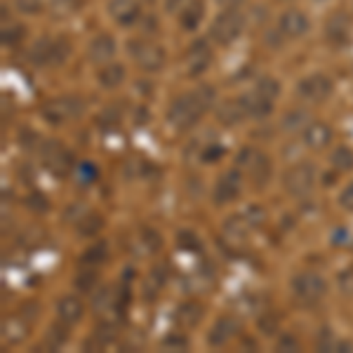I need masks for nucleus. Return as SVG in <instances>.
Masks as SVG:
<instances>
[{
  "label": "nucleus",
  "instance_id": "f257e3e1",
  "mask_svg": "<svg viewBox=\"0 0 353 353\" xmlns=\"http://www.w3.org/2000/svg\"><path fill=\"white\" fill-rule=\"evenodd\" d=\"M214 99L217 97H214V90L210 85H201L193 92L176 97L168 109V123L172 125V130H176V132L191 130L203 118V113L214 104Z\"/></svg>",
  "mask_w": 353,
  "mask_h": 353
},
{
  "label": "nucleus",
  "instance_id": "f03ea898",
  "mask_svg": "<svg viewBox=\"0 0 353 353\" xmlns=\"http://www.w3.org/2000/svg\"><path fill=\"white\" fill-rule=\"evenodd\" d=\"M243 28H245V19H243V14L238 12V8L224 10V12L212 21V26H210V38L217 45H231L233 41L241 38Z\"/></svg>",
  "mask_w": 353,
  "mask_h": 353
},
{
  "label": "nucleus",
  "instance_id": "7ed1b4c3",
  "mask_svg": "<svg viewBox=\"0 0 353 353\" xmlns=\"http://www.w3.org/2000/svg\"><path fill=\"white\" fill-rule=\"evenodd\" d=\"M238 170L248 176L252 184H266L271 176V161L264 151L259 149H243L238 156Z\"/></svg>",
  "mask_w": 353,
  "mask_h": 353
},
{
  "label": "nucleus",
  "instance_id": "20e7f679",
  "mask_svg": "<svg viewBox=\"0 0 353 353\" xmlns=\"http://www.w3.org/2000/svg\"><path fill=\"white\" fill-rule=\"evenodd\" d=\"M130 48V54L132 59L137 61V66L146 73H156V71H163L165 66V50L161 45L151 43V41H130L128 43Z\"/></svg>",
  "mask_w": 353,
  "mask_h": 353
},
{
  "label": "nucleus",
  "instance_id": "39448f33",
  "mask_svg": "<svg viewBox=\"0 0 353 353\" xmlns=\"http://www.w3.org/2000/svg\"><path fill=\"white\" fill-rule=\"evenodd\" d=\"M313 181H316V168L311 163H297L292 168L285 170L283 174V186L290 196H306L313 189Z\"/></svg>",
  "mask_w": 353,
  "mask_h": 353
},
{
  "label": "nucleus",
  "instance_id": "423d86ee",
  "mask_svg": "<svg viewBox=\"0 0 353 353\" xmlns=\"http://www.w3.org/2000/svg\"><path fill=\"white\" fill-rule=\"evenodd\" d=\"M292 292H294V297H297L299 301L313 304V301L325 297L327 283L323 281V276H318V273L306 271V273H299V276L292 281Z\"/></svg>",
  "mask_w": 353,
  "mask_h": 353
},
{
  "label": "nucleus",
  "instance_id": "0eeeda50",
  "mask_svg": "<svg viewBox=\"0 0 353 353\" xmlns=\"http://www.w3.org/2000/svg\"><path fill=\"white\" fill-rule=\"evenodd\" d=\"M334 85L330 81L327 76H323V73H311V76L301 78L297 83V94L301 97L304 101H309V104H321V101H325L330 94H332Z\"/></svg>",
  "mask_w": 353,
  "mask_h": 353
},
{
  "label": "nucleus",
  "instance_id": "6e6552de",
  "mask_svg": "<svg viewBox=\"0 0 353 353\" xmlns=\"http://www.w3.org/2000/svg\"><path fill=\"white\" fill-rule=\"evenodd\" d=\"M81 109H83L81 99H76V97H59V99H52L45 106L43 116L45 121H50L52 125H64L68 121H73L81 113Z\"/></svg>",
  "mask_w": 353,
  "mask_h": 353
},
{
  "label": "nucleus",
  "instance_id": "1a4fd4ad",
  "mask_svg": "<svg viewBox=\"0 0 353 353\" xmlns=\"http://www.w3.org/2000/svg\"><path fill=\"white\" fill-rule=\"evenodd\" d=\"M92 309L104 323H118L123 306H121V297L116 294V288L99 290V292L94 294V299H92Z\"/></svg>",
  "mask_w": 353,
  "mask_h": 353
},
{
  "label": "nucleus",
  "instance_id": "9d476101",
  "mask_svg": "<svg viewBox=\"0 0 353 353\" xmlns=\"http://www.w3.org/2000/svg\"><path fill=\"white\" fill-rule=\"evenodd\" d=\"M212 64V50L208 48V43H193L184 54V68H186V76L196 78L205 73Z\"/></svg>",
  "mask_w": 353,
  "mask_h": 353
},
{
  "label": "nucleus",
  "instance_id": "9b49d317",
  "mask_svg": "<svg viewBox=\"0 0 353 353\" xmlns=\"http://www.w3.org/2000/svg\"><path fill=\"white\" fill-rule=\"evenodd\" d=\"M109 14L116 24L132 26L141 17V3L139 0H109Z\"/></svg>",
  "mask_w": 353,
  "mask_h": 353
},
{
  "label": "nucleus",
  "instance_id": "f8f14e48",
  "mask_svg": "<svg viewBox=\"0 0 353 353\" xmlns=\"http://www.w3.org/2000/svg\"><path fill=\"white\" fill-rule=\"evenodd\" d=\"M241 196V170H231V172L221 174V179L214 186V203L226 205L233 203Z\"/></svg>",
  "mask_w": 353,
  "mask_h": 353
},
{
  "label": "nucleus",
  "instance_id": "ddd939ff",
  "mask_svg": "<svg viewBox=\"0 0 353 353\" xmlns=\"http://www.w3.org/2000/svg\"><path fill=\"white\" fill-rule=\"evenodd\" d=\"M116 50H118V45H116V41H113V36H109V33H99V36L90 43L88 57H90L92 64L104 66V64H109L113 57H116Z\"/></svg>",
  "mask_w": 353,
  "mask_h": 353
},
{
  "label": "nucleus",
  "instance_id": "4468645a",
  "mask_svg": "<svg viewBox=\"0 0 353 353\" xmlns=\"http://www.w3.org/2000/svg\"><path fill=\"white\" fill-rule=\"evenodd\" d=\"M278 31L285 38H301L309 31V17L301 12V10H288V12H283L281 17Z\"/></svg>",
  "mask_w": 353,
  "mask_h": 353
},
{
  "label": "nucleus",
  "instance_id": "2eb2a0df",
  "mask_svg": "<svg viewBox=\"0 0 353 353\" xmlns=\"http://www.w3.org/2000/svg\"><path fill=\"white\" fill-rule=\"evenodd\" d=\"M238 321L236 318H231V316H224V318H219L217 323H214V327L210 330V346H226L229 341L236 337L238 334Z\"/></svg>",
  "mask_w": 353,
  "mask_h": 353
},
{
  "label": "nucleus",
  "instance_id": "dca6fc26",
  "mask_svg": "<svg viewBox=\"0 0 353 353\" xmlns=\"http://www.w3.org/2000/svg\"><path fill=\"white\" fill-rule=\"evenodd\" d=\"M83 301L78 297H73V294H66V297H61L57 301V316H59L61 325H76L78 321L83 318Z\"/></svg>",
  "mask_w": 353,
  "mask_h": 353
},
{
  "label": "nucleus",
  "instance_id": "f3484780",
  "mask_svg": "<svg viewBox=\"0 0 353 353\" xmlns=\"http://www.w3.org/2000/svg\"><path fill=\"white\" fill-rule=\"evenodd\" d=\"M241 101H243L245 111H248V118H264V116H269L273 109V99L261 94L257 88H254L252 92L243 94Z\"/></svg>",
  "mask_w": 353,
  "mask_h": 353
},
{
  "label": "nucleus",
  "instance_id": "a211bd4d",
  "mask_svg": "<svg viewBox=\"0 0 353 353\" xmlns=\"http://www.w3.org/2000/svg\"><path fill=\"white\" fill-rule=\"evenodd\" d=\"M332 141V130L325 123H306L304 130V144L313 151H321Z\"/></svg>",
  "mask_w": 353,
  "mask_h": 353
},
{
  "label": "nucleus",
  "instance_id": "6ab92c4d",
  "mask_svg": "<svg viewBox=\"0 0 353 353\" xmlns=\"http://www.w3.org/2000/svg\"><path fill=\"white\" fill-rule=\"evenodd\" d=\"M43 158H45V165H48L54 174L68 172V153L59 141H48V146H45V151H43Z\"/></svg>",
  "mask_w": 353,
  "mask_h": 353
},
{
  "label": "nucleus",
  "instance_id": "aec40b11",
  "mask_svg": "<svg viewBox=\"0 0 353 353\" xmlns=\"http://www.w3.org/2000/svg\"><path fill=\"white\" fill-rule=\"evenodd\" d=\"M28 330H31V323L21 313H14L3 323V339L10 341V344H19L28 337Z\"/></svg>",
  "mask_w": 353,
  "mask_h": 353
},
{
  "label": "nucleus",
  "instance_id": "412c9836",
  "mask_svg": "<svg viewBox=\"0 0 353 353\" xmlns=\"http://www.w3.org/2000/svg\"><path fill=\"white\" fill-rule=\"evenodd\" d=\"M217 118L221 125L226 128H233V125H241L245 118H248V111H245L243 101L241 99H229L217 109Z\"/></svg>",
  "mask_w": 353,
  "mask_h": 353
},
{
  "label": "nucleus",
  "instance_id": "4be33fe9",
  "mask_svg": "<svg viewBox=\"0 0 353 353\" xmlns=\"http://www.w3.org/2000/svg\"><path fill=\"white\" fill-rule=\"evenodd\" d=\"M203 14H205V5L203 0H191L186 8L179 10V24L186 28V31H196L203 21Z\"/></svg>",
  "mask_w": 353,
  "mask_h": 353
},
{
  "label": "nucleus",
  "instance_id": "5701e85b",
  "mask_svg": "<svg viewBox=\"0 0 353 353\" xmlns=\"http://www.w3.org/2000/svg\"><path fill=\"white\" fill-rule=\"evenodd\" d=\"M250 229H252V226H250V221L245 219V214H236V217L226 219L224 236L229 238V241H233V243H243L245 238H248Z\"/></svg>",
  "mask_w": 353,
  "mask_h": 353
},
{
  "label": "nucleus",
  "instance_id": "b1692460",
  "mask_svg": "<svg viewBox=\"0 0 353 353\" xmlns=\"http://www.w3.org/2000/svg\"><path fill=\"white\" fill-rule=\"evenodd\" d=\"M97 81H99L101 88L116 90L118 85L125 81V68L121 64H104L101 66V71L97 73Z\"/></svg>",
  "mask_w": 353,
  "mask_h": 353
},
{
  "label": "nucleus",
  "instance_id": "393cba45",
  "mask_svg": "<svg viewBox=\"0 0 353 353\" xmlns=\"http://www.w3.org/2000/svg\"><path fill=\"white\" fill-rule=\"evenodd\" d=\"M349 19L344 14H334L332 19L327 21V41H332L334 45H341L349 41Z\"/></svg>",
  "mask_w": 353,
  "mask_h": 353
},
{
  "label": "nucleus",
  "instance_id": "a878e982",
  "mask_svg": "<svg viewBox=\"0 0 353 353\" xmlns=\"http://www.w3.org/2000/svg\"><path fill=\"white\" fill-rule=\"evenodd\" d=\"M83 0H50V12L57 19H66V17L76 14L81 10Z\"/></svg>",
  "mask_w": 353,
  "mask_h": 353
},
{
  "label": "nucleus",
  "instance_id": "bb28decb",
  "mask_svg": "<svg viewBox=\"0 0 353 353\" xmlns=\"http://www.w3.org/2000/svg\"><path fill=\"white\" fill-rule=\"evenodd\" d=\"M176 321H179V325H184V327H193L198 321H201V306L193 304V301L181 304L179 309H176Z\"/></svg>",
  "mask_w": 353,
  "mask_h": 353
},
{
  "label": "nucleus",
  "instance_id": "cd10ccee",
  "mask_svg": "<svg viewBox=\"0 0 353 353\" xmlns=\"http://www.w3.org/2000/svg\"><path fill=\"white\" fill-rule=\"evenodd\" d=\"M52 45H54V41H48V38L38 41L31 48V61H36V64H41V66L52 64Z\"/></svg>",
  "mask_w": 353,
  "mask_h": 353
},
{
  "label": "nucleus",
  "instance_id": "c85d7f7f",
  "mask_svg": "<svg viewBox=\"0 0 353 353\" xmlns=\"http://www.w3.org/2000/svg\"><path fill=\"white\" fill-rule=\"evenodd\" d=\"M332 165L337 170H341V172H349V170H353V153L346 149V146H339V149L332 153Z\"/></svg>",
  "mask_w": 353,
  "mask_h": 353
},
{
  "label": "nucleus",
  "instance_id": "c756f323",
  "mask_svg": "<svg viewBox=\"0 0 353 353\" xmlns=\"http://www.w3.org/2000/svg\"><path fill=\"white\" fill-rule=\"evenodd\" d=\"M101 229V217L97 212L88 214V217L81 219V224H78V231L83 233V236H92V233H97Z\"/></svg>",
  "mask_w": 353,
  "mask_h": 353
},
{
  "label": "nucleus",
  "instance_id": "7c9ffc66",
  "mask_svg": "<svg viewBox=\"0 0 353 353\" xmlns=\"http://www.w3.org/2000/svg\"><path fill=\"white\" fill-rule=\"evenodd\" d=\"M106 259V245L104 243H97L94 248H90L88 252L83 254L85 264H101Z\"/></svg>",
  "mask_w": 353,
  "mask_h": 353
},
{
  "label": "nucleus",
  "instance_id": "2f4dec72",
  "mask_svg": "<svg viewBox=\"0 0 353 353\" xmlns=\"http://www.w3.org/2000/svg\"><path fill=\"white\" fill-rule=\"evenodd\" d=\"M257 90L261 94L269 97V99H276V97L281 94V83L273 81V78H261V81L257 83Z\"/></svg>",
  "mask_w": 353,
  "mask_h": 353
},
{
  "label": "nucleus",
  "instance_id": "473e14b6",
  "mask_svg": "<svg viewBox=\"0 0 353 353\" xmlns=\"http://www.w3.org/2000/svg\"><path fill=\"white\" fill-rule=\"evenodd\" d=\"M48 337H50V341L45 339L48 349H59V346L68 339V325H64V327H52V332H50Z\"/></svg>",
  "mask_w": 353,
  "mask_h": 353
},
{
  "label": "nucleus",
  "instance_id": "72a5a7b5",
  "mask_svg": "<svg viewBox=\"0 0 353 353\" xmlns=\"http://www.w3.org/2000/svg\"><path fill=\"white\" fill-rule=\"evenodd\" d=\"M17 10H19L21 14H41L43 0H17Z\"/></svg>",
  "mask_w": 353,
  "mask_h": 353
},
{
  "label": "nucleus",
  "instance_id": "f704fd0d",
  "mask_svg": "<svg viewBox=\"0 0 353 353\" xmlns=\"http://www.w3.org/2000/svg\"><path fill=\"white\" fill-rule=\"evenodd\" d=\"M221 153H224V151H221V146H217V144H205L203 149H201V156H198V158H201V163H214L221 156Z\"/></svg>",
  "mask_w": 353,
  "mask_h": 353
},
{
  "label": "nucleus",
  "instance_id": "c9c22d12",
  "mask_svg": "<svg viewBox=\"0 0 353 353\" xmlns=\"http://www.w3.org/2000/svg\"><path fill=\"white\" fill-rule=\"evenodd\" d=\"M78 179L83 181V184H92L97 179V170L92 163H83L81 168H78Z\"/></svg>",
  "mask_w": 353,
  "mask_h": 353
},
{
  "label": "nucleus",
  "instance_id": "e433bc0d",
  "mask_svg": "<svg viewBox=\"0 0 353 353\" xmlns=\"http://www.w3.org/2000/svg\"><path fill=\"white\" fill-rule=\"evenodd\" d=\"M21 38H24V28L21 26H14V28L5 26V31H3V43L5 45H14L17 41H21Z\"/></svg>",
  "mask_w": 353,
  "mask_h": 353
},
{
  "label": "nucleus",
  "instance_id": "4c0bfd02",
  "mask_svg": "<svg viewBox=\"0 0 353 353\" xmlns=\"http://www.w3.org/2000/svg\"><path fill=\"white\" fill-rule=\"evenodd\" d=\"M339 205L344 210H349V212H353V181L349 186H346L344 191H341V196H339Z\"/></svg>",
  "mask_w": 353,
  "mask_h": 353
},
{
  "label": "nucleus",
  "instance_id": "58836bf2",
  "mask_svg": "<svg viewBox=\"0 0 353 353\" xmlns=\"http://www.w3.org/2000/svg\"><path fill=\"white\" fill-rule=\"evenodd\" d=\"M299 121H306V113H304V111L288 113V118H285V130H297V128H299Z\"/></svg>",
  "mask_w": 353,
  "mask_h": 353
},
{
  "label": "nucleus",
  "instance_id": "ea45409f",
  "mask_svg": "<svg viewBox=\"0 0 353 353\" xmlns=\"http://www.w3.org/2000/svg\"><path fill=\"white\" fill-rule=\"evenodd\" d=\"M97 281L94 273H81V278H78V288L85 290V292H90L92 290V283Z\"/></svg>",
  "mask_w": 353,
  "mask_h": 353
},
{
  "label": "nucleus",
  "instance_id": "a19ab883",
  "mask_svg": "<svg viewBox=\"0 0 353 353\" xmlns=\"http://www.w3.org/2000/svg\"><path fill=\"white\" fill-rule=\"evenodd\" d=\"M341 290L353 294V273H344V276H341Z\"/></svg>",
  "mask_w": 353,
  "mask_h": 353
},
{
  "label": "nucleus",
  "instance_id": "79ce46f5",
  "mask_svg": "<svg viewBox=\"0 0 353 353\" xmlns=\"http://www.w3.org/2000/svg\"><path fill=\"white\" fill-rule=\"evenodd\" d=\"M214 3L221 5V8H224V10H236L238 5L243 3V0H214Z\"/></svg>",
  "mask_w": 353,
  "mask_h": 353
},
{
  "label": "nucleus",
  "instance_id": "37998d69",
  "mask_svg": "<svg viewBox=\"0 0 353 353\" xmlns=\"http://www.w3.org/2000/svg\"><path fill=\"white\" fill-rule=\"evenodd\" d=\"M181 3H184V0H168V10H170V12H176Z\"/></svg>",
  "mask_w": 353,
  "mask_h": 353
},
{
  "label": "nucleus",
  "instance_id": "c03bdc74",
  "mask_svg": "<svg viewBox=\"0 0 353 353\" xmlns=\"http://www.w3.org/2000/svg\"><path fill=\"white\" fill-rule=\"evenodd\" d=\"M144 3H153V0H144Z\"/></svg>",
  "mask_w": 353,
  "mask_h": 353
}]
</instances>
